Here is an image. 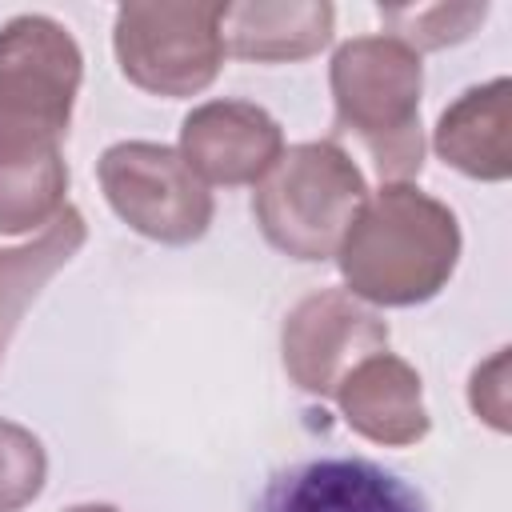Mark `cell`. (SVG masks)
<instances>
[{"label": "cell", "mask_w": 512, "mask_h": 512, "mask_svg": "<svg viewBox=\"0 0 512 512\" xmlns=\"http://www.w3.org/2000/svg\"><path fill=\"white\" fill-rule=\"evenodd\" d=\"M84 56L52 16H12L0 28V232L48 228L64 212L68 164L60 140L80 92Z\"/></svg>", "instance_id": "1"}, {"label": "cell", "mask_w": 512, "mask_h": 512, "mask_svg": "<svg viewBox=\"0 0 512 512\" xmlns=\"http://www.w3.org/2000/svg\"><path fill=\"white\" fill-rule=\"evenodd\" d=\"M336 260L356 300L384 308L424 304L460 260V224L448 204L416 184H384L348 224Z\"/></svg>", "instance_id": "2"}, {"label": "cell", "mask_w": 512, "mask_h": 512, "mask_svg": "<svg viewBox=\"0 0 512 512\" xmlns=\"http://www.w3.org/2000/svg\"><path fill=\"white\" fill-rule=\"evenodd\" d=\"M336 124L352 132L376 160L388 184H408L424 168L420 96L424 64L392 36H356L336 48L332 68Z\"/></svg>", "instance_id": "3"}, {"label": "cell", "mask_w": 512, "mask_h": 512, "mask_svg": "<svg viewBox=\"0 0 512 512\" xmlns=\"http://www.w3.org/2000/svg\"><path fill=\"white\" fill-rule=\"evenodd\" d=\"M368 200L364 172L332 140H308L280 152L252 196L264 240L292 260L336 256L348 224Z\"/></svg>", "instance_id": "4"}, {"label": "cell", "mask_w": 512, "mask_h": 512, "mask_svg": "<svg viewBox=\"0 0 512 512\" xmlns=\"http://www.w3.org/2000/svg\"><path fill=\"white\" fill-rule=\"evenodd\" d=\"M220 12L224 4H124L112 28L120 72L168 100L204 92L224 64Z\"/></svg>", "instance_id": "5"}, {"label": "cell", "mask_w": 512, "mask_h": 512, "mask_svg": "<svg viewBox=\"0 0 512 512\" xmlns=\"http://www.w3.org/2000/svg\"><path fill=\"white\" fill-rule=\"evenodd\" d=\"M112 212L148 240L192 244L212 224V192L168 144L120 140L96 164Z\"/></svg>", "instance_id": "6"}, {"label": "cell", "mask_w": 512, "mask_h": 512, "mask_svg": "<svg viewBox=\"0 0 512 512\" xmlns=\"http://www.w3.org/2000/svg\"><path fill=\"white\" fill-rule=\"evenodd\" d=\"M376 352H388V324L340 288L304 296L280 328L284 372L312 396H332L340 380Z\"/></svg>", "instance_id": "7"}, {"label": "cell", "mask_w": 512, "mask_h": 512, "mask_svg": "<svg viewBox=\"0 0 512 512\" xmlns=\"http://www.w3.org/2000/svg\"><path fill=\"white\" fill-rule=\"evenodd\" d=\"M280 152V124L248 100H208L180 124V156L204 184H260Z\"/></svg>", "instance_id": "8"}, {"label": "cell", "mask_w": 512, "mask_h": 512, "mask_svg": "<svg viewBox=\"0 0 512 512\" xmlns=\"http://www.w3.org/2000/svg\"><path fill=\"white\" fill-rule=\"evenodd\" d=\"M260 512H428L420 492L396 472L356 460V456H320L280 472Z\"/></svg>", "instance_id": "9"}, {"label": "cell", "mask_w": 512, "mask_h": 512, "mask_svg": "<svg viewBox=\"0 0 512 512\" xmlns=\"http://www.w3.org/2000/svg\"><path fill=\"white\" fill-rule=\"evenodd\" d=\"M332 396H336L348 428L372 444L408 448L428 436L420 372L392 352H376V356L360 360L340 380V388Z\"/></svg>", "instance_id": "10"}, {"label": "cell", "mask_w": 512, "mask_h": 512, "mask_svg": "<svg viewBox=\"0 0 512 512\" xmlns=\"http://www.w3.org/2000/svg\"><path fill=\"white\" fill-rule=\"evenodd\" d=\"M432 148L444 164L472 180H508L512 176V80L496 76L488 84L456 96L436 124Z\"/></svg>", "instance_id": "11"}, {"label": "cell", "mask_w": 512, "mask_h": 512, "mask_svg": "<svg viewBox=\"0 0 512 512\" xmlns=\"http://www.w3.org/2000/svg\"><path fill=\"white\" fill-rule=\"evenodd\" d=\"M336 8L328 0H244L224 4L220 40L224 52L256 64L308 60L332 40Z\"/></svg>", "instance_id": "12"}, {"label": "cell", "mask_w": 512, "mask_h": 512, "mask_svg": "<svg viewBox=\"0 0 512 512\" xmlns=\"http://www.w3.org/2000/svg\"><path fill=\"white\" fill-rule=\"evenodd\" d=\"M84 236H88L84 216L72 204H64V212L36 240L16 244V248H0V360L8 352V340L20 328V316L28 312V304L80 252Z\"/></svg>", "instance_id": "13"}, {"label": "cell", "mask_w": 512, "mask_h": 512, "mask_svg": "<svg viewBox=\"0 0 512 512\" xmlns=\"http://www.w3.org/2000/svg\"><path fill=\"white\" fill-rule=\"evenodd\" d=\"M484 16H488V4H392V8H380V20L392 28L388 36L408 44L416 56L468 40L484 24Z\"/></svg>", "instance_id": "14"}, {"label": "cell", "mask_w": 512, "mask_h": 512, "mask_svg": "<svg viewBox=\"0 0 512 512\" xmlns=\"http://www.w3.org/2000/svg\"><path fill=\"white\" fill-rule=\"evenodd\" d=\"M48 456L44 444L24 428L0 416V512H20L44 488Z\"/></svg>", "instance_id": "15"}, {"label": "cell", "mask_w": 512, "mask_h": 512, "mask_svg": "<svg viewBox=\"0 0 512 512\" xmlns=\"http://www.w3.org/2000/svg\"><path fill=\"white\" fill-rule=\"evenodd\" d=\"M468 400L484 424H492L496 432H508V348H500L492 360H484L472 372Z\"/></svg>", "instance_id": "16"}, {"label": "cell", "mask_w": 512, "mask_h": 512, "mask_svg": "<svg viewBox=\"0 0 512 512\" xmlns=\"http://www.w3.org/2000/svg\"><path fill=\"white\" fill-rule=\"evenodd\" d=\"M64 512H116L112 504H76V508H64Z\"/></svg>", "instance_id": "17"}]
</instances>
